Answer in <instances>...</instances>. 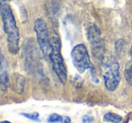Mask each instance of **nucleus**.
Here are the masks:
<instances>
[{
	"label": "nucleus",
	"mask_w": 132,
	"mask_h": 123,
	"mask_svg": "<svg viewBox=\"0 0 132 123\" xmlns=\"http://www.w3.org/2000/svg\"><path fill=\"white\" fill-rule=\"evenodd\" d=\"M0 15L7 37L8 50L11 54L15 55L19 51L20 34L8 0H0Z\"/></svg>",
	"instance_id": "obj_1"
},
{
	"label": "nucleus",
	"mask_w": 132,
	"mask_h": 123,
	"mask_svg": "<svg viewBox=\"0 0 132 123\" xmlns=\"http://www.w3.org/2000/svg\"><path fill=\"white\" fill-rule=\"evenodd\" d=\"M51 45H52V51H51L50 61L52 65L53 71L57 75L59 81L65 85L68 79V72L65 66L64 59L61 55L60 50V40L59 38L56 35L51 37Z\"/></svg>",
	"instance_id": "obj_2"
},
{
	"label": "nucleus",
	"mask_w": 132,
	"mask_h": 123,
	"mask_svg": "<svg viewBox=\"0 0 132 123\" xmlns=\"http://www.w3.org/2000/svg\"><path fill=\"white\" fill-rule=\"evenodd\" d=\"M103 80L108 91H115L120 82V67L113 57H107L103 63Z\"/></svg>",
	"instance_id": "obj_3"
},
{
	"label": "nucleus",
	"mask_w": 132,
	"mask_h": 123,
	"mask_svg": "<svg viewBox=\"0 0 132 123\" xmlns=\"http://www.w3.org/2000/svg\"><path fill=\"white\" fill-rule=\"evenodd\" d=\"M34 31L36 32L38 44L42 54L46 59L50 60V57L52 51V45H51V38L50 37L49 30L44 20L39 18L35 21Z\"/></svg>",
	"instance_id": "obj_4"
},
{
	"label": "nucleus",
	"mask_w": 132,
	"mask_h": 123,
	"mask_svg": "<svg viewBox=\"0 0 132 123\" xmlns=\"http://www.w3.org/2000/svg\"><path fill=\"white\" fill-rule=\"evenodd\" d=\"M87 40L91 44L94 57L98 60H103L105 54V44L101 31L95 24H91L87 28Z\"/></svg>",
	"instance_id": "obj_5"
},
{
	"label": "nucleus",
	"mask_w": 132,
	"mask_h": 123,
	"mask_svg": "<svg viewBox=\"0 0 132 123\" xmlns=\"http://www.w3.org/2000/svg\"><path fill=\"white\" fill-rule=\"evenodd\" d=\"M71 57L73 65L79 73H84L86 69L93 68L88 50L84 44H78L74 47L71 51Z\"/></svg>",
	"instance_id": "obj_6"
},
{
	"label": "nucleus",
	"mask_w": 132,
	"mask_h": 123,
	"mask_svg": "<svg viewBox=\"0 0 132 123\" xmlns=\"http://www.w3.org/2000/svg\"><path fill=\"white\" fill-rule=\"evenodd\" d=\"M7 82H8V72H7L6 60L0 50V83L5 85L7 84Z\"/></svg>",
	"instance_id": "obj_7"
},
{
	"label": "nucleus",
	"mask_w": 132,
	"mask_h": 123,
	"mask_svg": "<svg viewBox=\"0 0 132 123\" xmlns=\"http://www.w3.org/2000/svg\"><path fill=\"white\" fill-rule=\"evenodd\" d=\"M46 6L48 9V14L52 18H57L60 9L59 0H46Z\"/></svg>",
	"instance_id": "obj_8"
},
{
	"label": "nucleus",
	"mask_w": 132,
	"mask_h": 123,
	"mask_svg": "<svg viewBox=\"0 0 132 123\" xmlns=\"http://www.w3.org/2000/svg\"><path fill=\"white\" fill-rule=\"evenodd\" d=\"M103 120L112 123H120L122 121V117L113 112H107L103 117Z\"/></svg>",
	"instance_id": "obj_9"
},
{
	"label": "nucleus",
	"mask_w": 132,
	"mask_h": 123,
	"mask_svg": "<svg viewBox=\"0 0 132 123\" xmlns=\"http://www.w3.org/2000/svg\"><path fill=\"white\" fill-rule=\"evenodd\" d=\"M124 75L125 78L129 85H132V61L130 60L127 65H126L125 70H124Z\"/></svg>",
	"instance_id": "obj_10"
},
{
	"label": "nucleus",
	"mask_w": 132,
	"mask_h": 123,
	"mask_svg": "<svg viewBox=\"0 0 132 123\" xmlns=\"http://www.w3.org/2000/svg\"><path fill=\"white\" fill-rule=\"evenodd\" d=\"M63 120V117L60 116V115L57 114V113H52L51 114L49 117H48V122L50 123H57V122H60L62 121Z\"/></svg>",
	"instance_id": "obj_11"
},
{
	"label": "nucleus",
	"mask_w": 132,
	"mask_h": 123,
	"mask_svg": "<svg viewBox=\"0 0 132 123\" xmlns=\"http://www.w3.org/2000/svg\"><path fill=\"white\" fill-rule=\"evenodd\" d=\"M23 116H24L25 118L30 119L31 120H36L39 121V113L38 112H32V113H22Z\"/></svg>",
	"instance_id": "obj_12"
},
{
	"label": "nucleus",
	"mask_w": 132,
	"mask_h": 123,
	"mask_svg": "<svg viewBox=\"0 0 132 123\" xmlns=\"http://www.w3.org/2000/svg\"><path fill=\"white\" fill-rule=\"evenodd\" d=\"M82 121H83V123H91L94 121V118L90 115H85L82 119Z\"/></svg>",
	"instance_id": "obj_13"
},
{
	"label": "nucleus",
	"mask_w": 132,
	"mask_h": 123,
	"mask_svg": "<svg viewBox=\"0 0 132 123\" xmlns=\"http://www.w3.org/2000/svg\"><path fill=\"white\" fill-rule=\"evenodd\" d=\"M71 122V120H70L69 117H63V120L61 123H70Z\"/></svg>",
	"instance_id": "obj_14"
},
{
	"label": "nucleus",
	"mask_w": 132,
	"mask_h": 123,
	"mask_svg": "<svg viewBox=\"0 0 132 123\" xmlns=\"http://www.w3.org/2000/svg\"><path fill=\"white\" fill-rule=\"evenodd\" d=\"M129 54H130V58H131V61H132V46H131L130 51H129Z\"/></svg>",
	"instance_id": "obj_15"
},
{
	"label": "nucleus",
	"mask_w": 132,
	"mask_h": 123,
	"mask_svg": "<svg viewBox=\"0 0 132 123\" xmlns=\"http://www.w3.org/2000/svg\"><path fill=\"white\" fill-rule=\"evenodd\" d=\"M0 123H11L10 121H7V120H4V121H1Z\"/></svg>",
	"instance_id": "obj_16"
}]
</instances>
